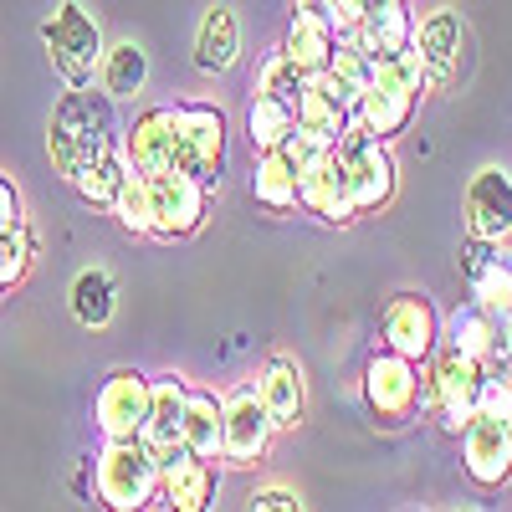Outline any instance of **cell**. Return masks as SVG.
Here are the masks:
<instances>
[{"mask_svg": "<svg viewBox=\"0 0 512 512\" xmlns=\"http://www.w3.org/2000/svg\"><path fill=\"white\" fill-rule=\"evenodd\" d=\"M113 149H123V128H118V108L103 88H67L52 103V123H47V154L52 169L72 185L82 169H93L98 159H108Z\"/></svg>", "mask_w": 512, "mask_h": 512, "instance_id": "cell-1", "label": "cell"}, {"mask_svg": "<svg viewBox=\"0 0 512 512\" xmlns=\"http://www.w3.org/2000/svg\"><path fill=\"white\" fill-rule=\"evenodd\" d=\"M425 88H431V67H425L420 47L410 41L400 57L374 62V72H369V82H364V93H359L354 118L369 128L374 139L390 144V139H400L405 128H410V118H415Z\"/></svg>", "mask_w": 512, "mask_h": 512, "instance_id": "cell-2", "label": "cell"}, {"mask_svg": "<svg viewBox=\"0 0 512 512\" xmlns=\"http://www.w3.org/2000/svg\"><path fill=\"white\" fill-rule=\"evenodd\" d=\"M41 47H47V57H52V67L67 88H93L108 41H103L98 16L82 6V0H57L52 16L41 21Z\"/></svg>", "mask_w": 512, "mask_h": 512, "instance_id": "cell-3", "label": "cell"}, {"mask_svg": "<svg viewBox=\"0 0 512 512\" xmlns=\"http://www.w3.org/2000/svg\"><path fill=\"white\" fill-rule=\"evenodd\" d=\"M93 492L113 512L149 507L159 497V461H154V451L139 436L134 441H103V451L93 461Z\"/></svg>", "mask_w": 512, "mask_h": 512, "instance_id": "cell-4", "label": "cell"}, {"mask_svg": "<svg viewBox=\"0 0 512 512\" xmlns=\"http://www.w3.org/2000/svg\"><path fill=\"white\" fill-rule=\"evenodd\" d=\"M175 118V169L216 190L226 175V113L216 103H169Z\"/></svg>", "mask_w": 512, "mask_h": 512, "instance_id": "cell-5", "label": "cell"}, {"mask_svg": "<svg viewBox=\"0 0 512 512\" xmlns=\"http://www.w3.org/2000/svg\"><path fill=\"white\" fill-rule=\"evenodd\" d=\"M333 154L344 159V169H349V190H354V210H359V216L384 210L395 200V154H390L384 139H374L359 118L333 139Z\"/></svg>", "mask_w": 512, "mask_h": 512, "instance_id": "cell-6", "label": "cell"}, {"mask_svg": "<svg viewBox=\"0 0 512 512\" xmlns=\"http://www.w3.org/2000/svg\"><path fill=\"white\" fill-rule=\"evenodd\" d=\"M149 216H154V241H185L205 226L210 216V185H200L185 169H154L149 175Z\"/></svg>", "mask_w": 512, "mask_h": 512, "instance_id": "cell-7", "label": "cell"}, {"mask_svg": "<svg viewBox=\"0 0 512 512\" xmlns=\"http://www.w3.org/2000/svg\"><path fill=\"white\" fill-rule=\"evenodd\" d=\"M431 359H436L431 369H436V395H441V400H436V420L446 425L451 436H461L466 420L482 410L487 364L472 359V354H461V349H451V344H441Z\"/></svg>", "mask_w": 512, "mask_h": 512, "instance_id": "cell-8", "label": "cell"}, {"mask_svg": "<svg viewBox=\"0 0 512 512\" xmlns=\"http://www.w3.org/2000/svg\"><path fill=\"white\" fill-rule=\"evenodd\" d=\"M364 400L379 425H405L420 410V364L395 349H379L364 364Z\"/></svg>", "mask_w": 512, "mask_h": 512, "instance_id": "cell-9", "label": "cell"}, {"mask_svg": "<svg viewBox=\"0 0 512 512\" xmlns=\"http://www.w3.org/2000/svg\"><path fill=\"white\" fill-rule=\"evenodd\" d=\"M379 344L415 359V364L431 359L436 344H441V318L431 308V297L425 292H395L379 313Z\"/></svg>", "mask_w": 512, "mask_h": 512, "instance_id": "cell-10", "label": "cell"}, {"mask_svg": "<svg viewBox=\"0 0 512 512\" xmlns=\"http://www.w3.org/2000/svg\"><path fill=\"white\" fill-rule=\"evenodd\" d=\"M221 400H226V451H221V461L256 466L267 456L272 436H277V420H272L262 390H256V384H236V390H226Z\"/></svg>", "mask_w": 512, "mask_h": 512, "instance_id": "cell-11", "label": "cell"}, {"mask_svg": "<svg viewBox=\"0 0 512 512\" xmlns=\"http://www.w3.org/2000/svg\"><path fill=\"white\" fill-rule=\"evenodd\" d=\"M185 400H190V384L180 379V374H159V379H149V415H144V431H139V441L154 451V461H159V472L164 466H175L180 456H190L185 451Z\"/></svg>", "mask_w": 512, "mask_h": 512, "instance_id": "cell-12", "label": "cell"}, {"mask_svg": "<svg viewBox=\"0 0 512 512\" xmlns=\"http://www.w3.org/2000/svg\"><path fill=\"white\" fill-rule=\"evenodd\" d=\"M149 415V374L144 369H113L93 400V425L103 441H134Z\"/></svg>", "mask_w": 512, "mask_h": 512, "instance_id": "cell-13", "label": "cell"}, {"mask_svg": "<svg viewBox=\"0 0 512 512\" xmlns=\"http://www.w3.org/2000/svg\"><path fill=\"white\" fill-rule=\"evenodd\" d=\"M461 461L477 487H502L512 477V431L492 410H477L461 431Z\"/></svg>", "mask_w": 512, "mask_h": 512, "instance_id": "cell-14", "label": "cell"}, {"mask_svg": "<svg viewBox=\"0 0 512 512\" xmlns=\"http://www.w3.org/2000/svg\"><path fill=\"white\" fill-rule=\"evenodd\" d=\"M354 108H359V93L354 88H344L328 67L323 72H313V77H303V88H297V98H292V113H297V123L303 128H313V134H323L328 144L344 134V128L354 123Z\"/></svg>", "mask_w": 512, "mask_h": 512, "instance_id": "cell-15", "label": "cell"}, {"mask_svg": "<svg viewBox=\"0 0 512 512\" xmlns=\"http://www.w3.org/2000/svg\"><path fill=\"white\" fill-rule=\"evenodd\" d=\"M466 231L487 236V241H507L512 236V175L502 164H487L466 185Z\"/></svg>", "mask_w": 512, "mask_h": 512, "instance_id": "cell-16", "label": "cell"}, {"mask_svg": "<svg viewBox=\"0 0 512 512\" xmlns=\"http://www.w3.org/2000/svg\"><path fill=\"white\" fill-rule=\"evenodd\" d=\"M461 277H466V287H472L477 303L512 308V246L507 241L472 236L461 246Z\"/></svg>", "mask_w": 512, "mask_h": 512, "instance_id": "cell-17", "label": "cell"}, {"mask_svg": "<svg viewBox=\"0 0 512 512\" xmlns=\"http://www.w3.org/2000/svg\"><path fill=\"white\" fill-rule=\"evenodd\" d=\"M297 195H303V210H313V216L328 221V226H349V221H359L354 190H349V169H344V159H338L333 149L308 169L303 180H297Z\"/></svg>", "mask_w": 512, "mask_h": 512, "instance_id": "cell-18", "label": "cell"}, {"mask_svg": "<svg viewBox=\"0 0 512 512\" xmlns=\"http://www.w3.org/2000/svg\"><path fill=\"white\" fill-rule=\"evenodd\" d=\"M123 159H128V169H139V175H154V169L175 164V118H169V103L144 108L123 128Z\"/></svg>", "mask_w": 512, "mask_h": 512, "instance_id": "cell-19", "label": "cell"}, {"mask_svg": "<svg viewBox=\"0 0 512 512\" xmlns=\"http://www.w3.org/2000/svg\"><path fill=\"white\" fill-rule=\"evenodd\" d=\"M415 47L425 57V67H431V88H441V82H451L456 62H461V47H466V26H461V11L451 6H436L425 21H415Z\"/></svg>", "mask_w": 512, "mask_h": 512, "instance_id": "cell-20", "label": "cell"}, {"mask_svg": "<svg viewBox=\"0 0 512 512\" xmlns=\"http://www.w3.org/2000/svg\"><path fill=\"white\" fill-rule=\"evenodd\" d=\"M159 492L180 512H205L221 492V472H216V461H205V456H180L175 466L159 472Z\"/></svg>", "mask_w": 512, "mask_h": 512, "instance_id": "cell-21", "label": "cell"}, {"mask_svg": "<svg viewBox=\"0 0 512 512\" xmlns=\"http://www.w3.org/2000/svg\"><path fill=\"white\" fill-rule=\"evenodd\" d=\"M256 390H262V400H267V410H272V420H277V431H292V425L303 420V410H308V384H303V369H297V359H287V354L267 359V369L256 374Z\"/></svg>", "mask_w": 512, "mask_h": 512, "instance_id": "cell-22", "label": "cell"}, {"mask_svg": "<svg viewBox=\"0 0 512 512\" xmlns=\"http://www.w3.org/2000/svg\"><path fill=\"white\" fill-rule=\"evenodd\" d=\"M236 57H241V21L226 0H216L195 26V67L200 72H231Z\"/></svg>", "mask_w": 512, "mask_h": 512, "instance_id": "cell-23", "label": "cell"}, {"mask_svg": "<svg viewBox=\"0 0 512 512\" xmlns=\"http://www.w3.org/2000/svg\"><path fill=\"white\" fill-rule=\"evenodd\" d=\"M446 344L461 349V354H472V359H482L487 369H497L502 364V354H497V308L477 303V297L456 303V313L446 318Z\"/></svg>", "mask_w": 512, "mask_h": 512, "instance_id": "cell-24", "label": "cell"}, {"mask_svg": "<svg viewBox=\"0 0 512 512\" xmlns=\"http://www.w3.org/2000/svg\"><path fill=\"white\" fill-rule=\"evenodd\" d=\"M349 36L359 41V52L369 62H390V57H400L410 41H415V21L405 11V0H395V6H374Z\"/></svg>", "mask_w": 512, "mask_h": 512, "instance_id": "cell-25", "label": "cell"}, {"mask_svg": "<svg viewBox=\"0 0 512 512\" xmlns=\"http://www.w3.org/2000/svg\"><path fill=\"white\" fill-rule=\"evenodd\" d=\"M185 451L205 456V461H221L226 451V400L216 390H190L185 400Z\"/></svg>", "mask_w": 512, "mask_h": 512, "instance_id": "cell-26", "label": "cell"}, {"mask_svg": "<svg viewBox=\"0 0 512 512\" xmlns=\"http://www.w3.org/2000/svg\"><path fill=\"white\" fill-rule=\"evenodd\" d=\"M333 41H338V26H333L328 16L292 11L287 36H282V52H287L297 67H303V72L313 77V72H323V67H328V57H333Z\"/></svg>", "mask_w": 512, "mask_h": 512, "instance_id": "cell-27", "label": "cell"}, {"mask_svg": "<svg viewBox=\"0 0 512 512\" xmlns=\"http://www.w3.org/2000/svg\"><path fill=\"white\" fill-rule=\"evenodd\" d=\"M251 195L256 205H267V210H297L303 205V195H297V169L282 149H262L256 154V169H251Z\"/></svg>", "mask_w": 512, "mask_h": 512, "instance_id": "cell-28", "label": "cell"}, {"mask_svg": "<svg viewBox=\"0 0 512 512\" xmlns=\"http://www.w3.org/2000/svg\"><path fill=\"white\" fill-rule=\"evenodd\" d=\"M144 82H149V52L139 41H113L103 52V67H98V88L118 103V98L144 93Z\"/></svg>", "mask_w": 512, "mask_h": 512, "instance_id": "cell-29", "label": "cell"}, {"mask_svg": "<svg viewBox=\"0 0 512 512\" xmlns=\"http://www.w3.org/2000/svg\"><path fill=\"white\" fill-rule=\"evenodd\" d=\"M67 303H72V318L82 328H108L113 313H118V287H113V277L103 267H88V272L72 277Z\"/></svg>", "mask_w": 512, "mask_h": 512, "instance_id": "cell-30", "label": "cell"}, {"mask_svg": "<svg viewBox=\"0 0 512 512\" xmlns=\"http://www.w3.org/2000/svg\"><path fill=\"white\" fill-rule=\"evenodd\" d=\"M297 128V113L287 98H272V93H251L246 103V139L251 149L262 154V149H282V139Z\"/></svg>", "mask_w": 512, "mask_h": 512, "instance_id": "cell-31", "label": "cell"}, {"mask_svg": "<svg viewBox=\"0 0 512 512\" xmlns=\"http://www.w3.org/2000/svg\"><path fill=\"white\" fill-rule=\"evenodd\" d=\"M123 175H128V159H123V149H113V154L98 159L93 169H82V175L72 180V190L88 200V205H98V210H113V200H118V190H123Z\"/></svg>", "mask_w": 512, "mask_h": 512, "instance_id": "cell-32", "label": "cell"}, {"mask_svg": "<svg viewBox=\"0 0 512 512\" xmlns=\"http://www.w3.org/2000/svg\"><path fill=\"white\" fill-rule=\"evenodd\" d=\"M108 216H118V226H123L128 236H149V231H154V216H149V175L128 169L123 190H118V200H113Z\"/></svg>", "mask_w": 512, "mask_h": 512, "instance_id": "cell-33", "label": "cell"}, {"mask_svg": "<svg viewBox=\"0 0 512 512\" xmlns=\"http://www.w3.org/2000/svg\"><path fill=\"white\" fill-rule=\"evenodd\" d=\"M303 77H308V72H303V67H297V62L277 47V52H267V57H262V67H256L251 93H272V98H287V103H292V98H297V88H303Z\"/></svg>", "mask_w": 512, "mask_h": 512, "instance_id": "cell-34", "label": "cell"}, {"mask_svg": "<svg viewBox=\"0 0 512 512\" xmlns=\"http://www.w3.org/2000/svg\"><path fill=\"white\" fill-rule=\"evenodd\" d=\"M328 72H333L338 82H344V88L364 93V82H369L374 62L359 52V41H354V36H338V41H333V57H328Z\"/></svg>", "mask_w": 512, "mask_h": 512, "instance_id": "cell-35", "label": "cell"}, {"mask_svg": "<svg viewBox=\"0 0 512 512\" xmlns=\"http://www.w3.org/2000/svg\"><path fill=\"white\" fill-rule=\"evenodd\" d=\"M328 149H333V144H328L323 134H313V128H303V123H297L292 134L282 139V154L292 159V169H297V180H303V175H308V169H313V164H318V159H323Z\"/></svg>", "mask_w": 512, "mask_h": 512, "instance_id": "cell-36", "label": "cell"}, {"mask_svg": "<svg viewBox=\"0 0 512 512\" xmlns=\"http://www.w3.org/2000/svg\"><path fill=\"white\" fill-rule=\"evenodd\" d=\"M482 410L502 415L507 420V431H512V379H502V364L487 369V390H482Z\"/></svg>", "mask_w": 512, "mask_h": 512, "instance_id": "cell-37", "label": "cell"}, {"mask_svg": "<svg viewBox=\"0 0 512 512\" xmlns=\"http://www.w3.org/2000/svg\"><path fill=\"white\" fill-rule=\"evenodd\" d=\"M16 226H26V205H21L16 180H11V175H0V236L16 231Z\"/></svg>", "mask_w": 512, "mask_h": 512, "instance_id": "cell-38", "label": "cell"}, {"mask_svg": "<svg viewBox=\"0 0 512 512\" xmlns=\"http://www.w3.org/2000/svg\"><path fill=\"white\" fill-rule=\"evenodd\" d=\"M328 16H333L338 36H349V31L369 16V0H328Z\"/></svg>", "mask_w": 512, "mask_h": 512, "instance_id": "cell-39", "label": "cell"}, {"mask_svg": "<svg viewBox=\"0 0 512 512\" xmlns=\"http://www.w3.org/2000/svg\"><path fill=\"white\" fill-rule=\"evenodd\" d=\"M303 502H297V492L287 487H262V492H251V512H297Z\"/></svg>", "mask_w": 512, "mask_h": 512, "instance_id": "cell-40", "label": "cell"}, {"mask_svg": "<svg viewBox=\"0 0 512 512\" xmlns=\"http://www.w3.org/2000/svg\"><path fill=\"white\" fill-rule=\"evenodd\" d=\"M497 354L502 369H512V308H497Z\"/></svg>", "mask_w": 512, "mask_h": 512, "instance_id": "cell-41", "label": "cell"}, {"mask_svg": "<svg viewBox=\"0 0 512 512\" xmlns=\"http://www.w3.org/2000/svg\"><path fill=\"white\" fill-rule=\"evenodd\" d=\"M436 369H420V410H431L436 415Z\"/></svg>", "mask_w": 512, "mask_h": 512, "instance_id": "cell-42", "label": "cell"}, {"mask_svg": "<svg viewBox=\"0 0 512 512\" xmlns=\"http://www.w3.org/2000/svg\"><path fill=\"white\" fill-rule=\"evenodd\" d=\"M374 6H395V0H369V11H374Z\"/></svg>", "mask_w": 512, "mask_h": 512, "instance_id": "cell-43", "label": "cell"}]
</instances>
